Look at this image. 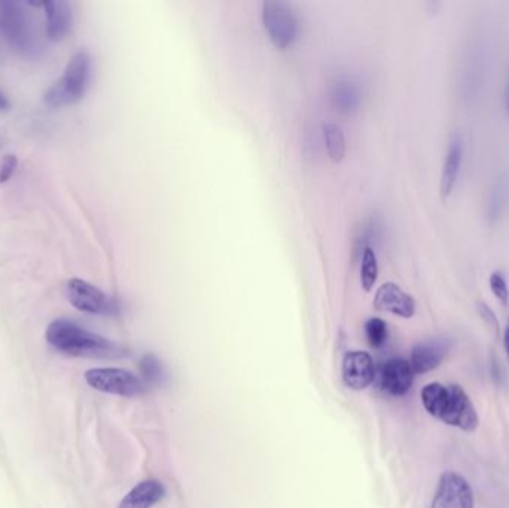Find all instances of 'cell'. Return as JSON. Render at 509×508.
Returning <instances> with one entry per match:
<instances>
[{"instance_id": "obj_10", "label": "cell", "mask_w": 509, "mask_h": 508, "mask_svg": "<svg viewBox=\"0 0 509 508\" xmlns=\"http://www.w3.org/2000/svg\"><path fill=\"white\" fill-rule=\"evenodd\" d=\"M374 306L380 312L394 313L401 318H411L416 312L415 298L394 282H386L378 288Z\"/></svg>"}, {"instance_id": "obj_17", "label": "cell", "mask_w": 509, "mask_h": 508, "mask_svg": "<svg viewBox=\"0 0 509 508\" xmlns=\"http://www.w3.org/2000/svg\"><path fill=\"white\" fill-rule=\"evenodd\" d=\"M332 101H334L337 109L341 111V112H353L359 106V88L355 83H350V81L337 83L334 94H332Z\"/></svg>"}, {"instance_id": "obj_5", "label": "cell", "mask_w": 509, "mask_h": 508, "mask_svg": "<svg viewBox=\"0 0 509 508\" xmlns=\"http://www.w3.org/2000/svg\"><path fill=\"white\" fill-rule=\"evenodd\" d=\"M87 382L95 391L120 396H137L146 391L141 377L122 368H93L85 373Z\"/></svg>"}, {"instance_id": "obj_4", "label": "cell", "mask_w": 509, "mask_h": 508, "mask_svg": "<svg viewBox=\"0 0 509 508\" xmlns=\"http://www.w3.org/2000/svg\"><path fill=\"white\" fill-rule=\"evenodd\" d=\"M262 21L265 30L278 48H288L299 34V20L294 9L282 0H267L262 4Z\"/></svg>"}, {"instance_id": "obj_26", "label": "cell", "mask_w": 509, "mask_h": 508, "mask_svg": "<svg viewBox=\"0 0 509 508\" xmlns=\"http://www.w3.org/2000/svg\"><path fill=\"white\" fill-rule=\"evenodd\" d=\"M8 108H9L8 99H6V97H5L4 94H2V93H0V111H6V109Z\"/></svg>"}, {"instance_id": "obj_12", "label": "cell", "mask_w": 509, "mask_h": 508, "mask_svg": "<svg viewBox=\"0 0 509 508\" xmlns=\"http://www.w3.org/2000/svg\"><path fill=\"white\" fill-rule=\"evenodd\" d=\"M448 342L444 338H432L417 343L411 352V366L416 375H423L432 371L443 363L447 354Z\"/></svg>"}, {"instance_id": "obj_14", "label": "cell", "mask_w": 509, "mask_h": 508, "mask_svg": "<svg viewBox=\"0 0 509 508\" xmlns=\"http://www.w3.org/2000/svg\"><path fill=\"white\" fill-rule=\"evenodd\" d=\"M166 496V488L158 480H145L137 484L121 501L118 508H152Z\"/></svg>"}, {"instance_id": "obj_28", "label": "cell", "mask_w": 509, "mask_h": 508, "mask_svg": "<svg viewBox=\"0 0 509 508\" xmlns=\"http://www.w3.org/2000/svg\"><path fill=\"white\" fill-rule=\"evenodd\" d=\"M506 106H508V111H509V75H508V83H506Z\"/></svg>"}, {"instance_id": "obj_6", "label": "cell", "mask_w": 509, "mask_h": 508, "mask_svg": "<svg viewBox=\"0 0 509 508\" xmlns=\"http://www.w3.org/2000/svg\"><path fill=\"white\" fill-rule=\"evenodd\" d=\"M439 419L466 433H474L478 428V415L464 387L459 385L447 386V398Z\"/></svg>"}, {"instance_id": "obj_8", "label": "cell", "mask_w": 509, "mask_h": 508, "mask_svg": "<svg viewBox=\"0 0 509 508\" xmlns=\"http://www.w3.org/2000/svg\"><path fill=\"white\" fill-rule=\"evenodd\" d=\"M66 297L69 303L81 312L92 315H111L113 303L103 291L85 280L71 279L66 285Z\"/></svg>"}, {"instance_id": "obj_18", "label": "cell", "mask_w": 509, "mask_h": 508, "mask_svg": "<svg viewBox=\"0 0 509 508\" xmlns=\"http://www.w3.org/2000/svg\"><path fill=\"white\" fill-rule=\"evenodd\" d=\"M445 398H447V386H444V385L434 382V384L423 387V407L426 408V412L436 419H439L443 413Z\"/></svg>"}, {"instance_id": "obj_16", "label": "cell", "mask_w": 509, "mask_h": 508, "mask_svg": "<svg viewBox=\"0 0 509 508\" xmlns=\"http://www.w3.org/2000/svg\"><path fill=\"white\" fill-rule=\"evenodd\" d=\"M509 201V175H501L493 182L487 201V218L490 222L496 221L505 210Z\"/></svg>"}, {"instance_id": "obj_2", "label": "cell", "mask_w": 509, "mask_h": 508, "mask_svg": "<svg viewBox=\"0 0 509 508\" xmlns=\"http://www.w3.org/2000/svg\"><path fill=\"white\" fill-rule=\"evenodd\" d=\"M92 75V59L85 51H79L67 63L66 71L62 80L55 83L54 87L45 94L46 103L53 108H60L66 104H73L83 99L87 92Z\"/></svg>"}, {"instance_id": "obj_22", "label": "cell", "mask_w": 509, "mask_h": 508, "mask_svg": "<svg viewBox=\"0 0 509 508\" xmlns=\"http://www.w3.org/2000/svg\"><path fill=\"white\" fill-rule=\"evenodd\" d=\"M141 370L146 380L157 382L162 375V363L153 355H145L141 361Z\"/></svg>"}, {"instance_id": "obj_21", "label": "cell", "mask_w": 509, "mask_h": 508, "mask_svg": "<svg viewBox=\"0 0 509 508\" xmlns=\"http://www.w3.org/2000/svg\"><path fill=\"white\" fill-rule=\"evenodd\" d=\"M365 333H367L369 345L373 347H381L387 338V326L380 318H371L365 324Z\"/></svg>"}, {"instance_id": "obj_27", "label": "cell", "mask_w": 509, "mask_h": 508, "mask_svg": "<svg viewBox=\"0 0 509 508\" xmlns=\"http://www.w3.org/2000/svg\"><path fill=\"white\" fill-rule=\"evenodd\" d=\"M504 345H505L506 354L509 357V324L506 326L505 334H504Z\"/></svg>"}, {"instance_id": "obj_20", "label": "cell", "mask_w": 509, "mask_h": 508, "mask_svg": "<svg viewBox=\"0 0 509 508\" xmlns=\"http://www.w3.org/2000/svg\"><path fill=\"white\" fill-rule=\"evenodd\" d=\"M377 255L371 248H367L362 255V266H360V282L365 291H371V288L377 282Z\"/></svg>"}, {"instance_id": "obj_1", "label": "cell", "mask_w": 509, "mask_h": 508, "mask_svg": "<svg viewBox=\"0 0 509 508\" xmlns=\"http://www.w3.org/2000/svg\"><path fill=\"white\" fill-rule=\"evenodd\" d=\"M46 342L55 350L83 358H120L124 349L109 338L92 333L69 319L51 322L45 333Z\"/></svg>"}, {"instance_id": "obj_3", "label": "cell", "mask_w": 509, "mask_h": 508, "mask_svg": "<svg viewBox=\"0 0 509 508\" xmlns=\"http://www.w3.org/2000/svg\"><path fill=\"white\" fill-rule=\"evenodd\" d=\"M0 34L21 53L34 51L36 45L32 21L17 2H0Z\"/></svg>"}, {"instance_id": "obj_15", "label": "cell", "mask_w": 509, "mask_h": 508, "mask_svg": "<svg viewBox=\"0 0 509 508\" xmlns=\"http://www.w3.org/2000/svg\"><path fill=\"white\" fill-rule=\"evenodd\" d=\"M464 160V145L459 138H455L448 146V152L444 160L443 175H441V196L447 199L455 190L457 176H459L460 166Z\"/></svg>"}, {"instance_id": "obj_23", "label": "cell", "mask_w": 509, "mask_h": 508, "mask_svg": "<svg viewBox=\"0 0 509 508\" xmlns=\"http://www.w3.org/2000/svg\"><path fill=\"white\" fill-rule=\"evenodd\" d=\"M490 288H492L493 294H494L504 305H508L509 288L501 271H493L492 275H490Z\"/></svg>"}, {"instance_id": "obj_9", "label": "cell", "mask_w": 509, "mask_h": 508, "mask_svg": "<svg viewBox=\"0 0 509 508\" xmlns=\"http://www.w3.org/2000/svg\"><path fill=\"white\" fill-rule=\"evenodd\" d=\"M376 376L374 361L367 352H348L343 359V380L353 391L368 387Z\"/></svg>"}, {"instance_id": "obj_13", "label": "cell", "mask_w": 509, "mask_h": 508, "mask_svg": "<svg viewBox=\"0 0 509 508\" xmlns=\"http://www.w3.org/2000/svg\"><path fill=\"white\" fill-rule=\"evenodd\" d=\"M46 11V34L51 41L66 38L72 29V6L66 0L44 2Z\"/></svg>"}, {"instance_id": "obj_25", "label": "cell", "mask_w": 509, "mask_h": 508, "mask_svg": "<svg viewBox=\"0 0 509 508\" xmlns=\"http://www.w3.org/2000/svg\"><path fill=\"white\" fill-rule=\"evenodd\" d=\"M478 310H480V315L483 317V319H485L487 324H490L496 333H499V322H497L496 315H494L492 308L485 305V303H483V301H480V303H478Z\"/></svg>"}, {"instance_id": "obj_19", "label": "cell", "mask_w": 509, "mask_h": 508, "mask_svg": "<svg viewBox=\"0 0 509 508\" xmlns=\"http://www.w3.org/2000/svg\"><path fill=\"white\" fill-rule=\"evenodd\" d=\"M323 138L327 142L328 155L337 163L341 161L346 155V138L341 127L337 124L323 125Z\"/></svg>"}, {"instance_id": "obj_7", "label": "cell", "mask_w": 509, "mask_h": 508, "mask_svg": "<svg viewBox=\"0 0 509 508\" xmlns=\"http://www.w3.org/2000/svg\"><path fill=\"white\" fill-rule=\"evenodd\" d=\"M431 508H475L468 480L455 471L443 473Z\"/></svg>"}, {"instance_id": "obj_11", "label": "cell", "mask_w": 509, "mask_h": 508, "mask_svg": "<svg viewBox=\"0 0 509 508\" xmlns=\"http://www.w3.org/2000/svg\"><path fill=\"white\" fill-rule=\"evenodd\" d=\"M415 370L408 361L394 358L387 361L381 371V385L390 396H402L410 391L415 382Z\"/></svg>"}, {"instance_id": "obj_24", "label": "cell", "mask_w": 509, "mask_h": 508, "mask_svg": "<svg viewBox=\"0 0 509 508\" xmlns=\"http://www.w3.org/2000/svg\"><path fill=\"white\" fill-rule=\"evenodd\" d=\"M17 169L15 155H6L0 164V183L8 182Z\"/></svg>"}]
</instances>
